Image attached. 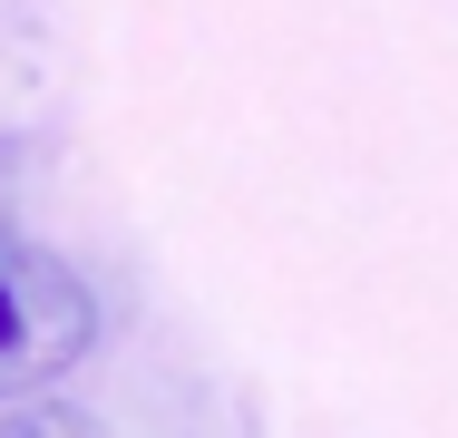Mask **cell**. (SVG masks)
Instances as JSON below:
<instances>
[{"mask_svg": "<svg viewBox=\"0 0 458 438\" xmlns=\"http://www.w3.org/2000/svg\"><path fill=\"white\" fill-rule=\"evenodd\" d=\"M89 341H98V292L79 282V263L0 224V409L39 400Z\"/></svg>", "mask_w": 458, "mask_h": 438, "instance_id": "1", "label": "cell"}, {"mask_svg": "<svg viewBox=\"0 0 458 438\" xmlns=\"http://www.w3.org/2000/svg\"><path fill=\"white\" fill-rule=\"evenodd\" d=\"M0 438H89V429H79V419H59V409H30V400H20V419H10Z\"/></svg>", "mask_w": 458, "mask_h": 438, "instance_id": "2", "label": "cell"}]
</instances>
